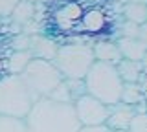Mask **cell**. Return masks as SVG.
Returning a JSON list of instances; mask_svg holds the SVG:
<instances>
[{
  "label": "cell",
  "instance_id": "obj_4",
  "mask_svg": "<svg viewBox=\"0 0 147 132\" xmlns=\"http://www.w3.org/2000/svg\"><path fill=\"white\" fill-rule=\"evenodd\" d=\"M20 77L33 101L48 97L52 90L64 79L53 62L44 61V59H31L24 68V72L20 74Z\"/></svg>",
  "mask_w": 147,
  "mask_h": 132
},
{
  "label": "cell",
  "instance_id": "obj_31",
  "mask_svg": "<svg viewBox=\"0 0 147 132\" xmlns=\"http://www.w3.org/2000/svg\"><path fill=\"white\" fill-rule=\"evenodd\" d=\"M64 2H77V0H64Z\"/></svg>",
  "mask_w": 147,
  "mask_h": 132
},
{
  "label": "cell",
  "instance_id": "obj_25",
  "mask_svg": "<svg viewBox=\"0 0 147 132\" xmlns=\"http://www.w3.org/2000/svg\"><path fill=\"white\" fill-rule=\"evenodd\" d=\"M138 39H140V42L147 48V22L140 24V29H138Z\"/></svg>",
  "mask_w": 147,
  "mask_h": 132
},
{
  "label": "cell",
  "instance_id": "obj_28",
  "mask_svg": "<svg viewBox=\"0 0 147 132\" xmlns=\"http://www.w3.org/2000/svg\"><path fill=\"white\" fill-rule=\"evenodd\" d=\"M136 2H140V4H144V6H147V0H136Z\"/></svg>",
  "mask_w": 147,
  "mask_h": 132
},
{
  "label": "cell",
  "instance_id": "obj_10",
  "mask_svg": "<svg viewBox=\"0 0 147 132\" xmlns=\"http://www.w3.org/2000/svg\"><path fill=\"white\" fill-rule=\"evenodd\" d=\"M92 52H94V59L99 62H107V64L116 66L119 61H121V53H119V48L116 42H110V40H98V42L92 46Z\"/></svg>",
  "mask_w": 147,
  "mask_h": 132
},
{
  "label": "cell",
  "instance_id": "obj_9",
  "mask_svg": "<svg viewBox=\"0 0 147 132\" xmlns=\"http://www.w3.org/2000/svg\"><path fill=\"white\" fill-rule=\"evenodd\" d=\"M81 6L77 2H64L53 15V22L59 29H70L76 22L81 20Z\"/></svg>",
  "mask_w": 147,
  "mask_h": 132
},
{
  "label": "cell",
  "instance_id": "obj_14",
  "mask_svg": "<svg viewBox=\"0 0 147 132\" xmlns=\"http://www.w3.org/2000/svg\"><path fill=\"white\" fill-rule=\"evenodd\" d=\"M30 61H31V55L26 50H13L9 53V57L6 59V74L20 75Z\"/></svg>",
  "mask_w": 147,
  "mask_h": 132
},
{
  "label": "cell",
  "instance_id": "obj_23",
  "mask_svg": "<svg viewBox=\"0 0 147 132\" xmlns=\"http://www.w3.org/2000/svg\"><path fill=\"white\" fill-rule=\"evenodd\" d=\"M20 0H0V17H9Z\"/></svg>",
  "mask_w": 147,
  "mask_h": 132
},
{
  "label": "cell",
  "instance_id": "obj_6",
  "mask_svg": "<svg viewBox=\"0 0 147 132\" xmlns=\"http://www.w3.org/2000/svg\"><path fill=\"white\" fill-rule=\"evenodd\" d=\"M72 105L79 125H105L109 117V107L88 94L77 97Z\"/></svg>",
  "mask_w": 147,
  "mask_h": 132
},
{
  "label": "cell",
  "instance_id": "obj_7",
  "mask_svg": "<svg viewBox=\"0 0 147 132\" xmlns=\"http://www.w3.org/2000/svg\"><path fill=\"white\" fill-rule=\"evenodd\" d=\"M134 116H136V110L132 105H125L119 101L109 107V117L105 121V125L110 130H129Z\"/></svg>",
  "mask_w": 147,
  "mask_h": 132
},
{
  "label": "cell",
  "instance_id": "obj_32",
  "mask_svg": "<svg viewBox=\"0 0 147 132\" xmlns=\"http://www.w3.org/2000/svg\"><path fill=\"white\" fill-rule=\"evenodd\" d=\"M145 7H147V6H145Z\"/></svg>",
  "mask_w": 147,
  "mask_h": 132
},
{
  "label": "cell",
  "instance_id": "obj_16",
  "mask_svg": "<svg viewBox=\"0 0 147 132\" xmlns=\"http://www.w3.org/2000/svg\"><path fill=\"white\" fill-rule=\"evenodd\" d=\"M125 19L129 22H134V24H144L147 22V7L140 2H131V4H125Z\"/></svg>",
  "mask_w": 147,
  "mask_h": 132
},
{
  "label": "cell",
  "instance_id": "obj_17",
  "mask_svg": "<svg viewBox=\"0 0 147 132\" xmlns=\"http://www.w3.org/2000/svg\"><path fill=\"white\" fill-rule=\"evenodd\" d=\"M144 99V94H142V88L138 86V83H123L121 88V99L119 101L125 105H132L134 107L136 103H140Z\"/></svg>",
  "mask_w": 147,
  "mask_h": 132
},
{
  "label": "cell",
  "instance_id": "obj_3",
  "mask_svg": "<svg viewBox=\"0 0 147 132\" xmlns=\"http://www.w3.org/2000/svg\"><path fill=\"white\" fill-rule=\"evenodd\" d=\"M31 107L33 99L20 75L4 74L0 77V116L24 119Z\"/></svg>",
  "mask_w": 147,
  "mask_h": 132
},
{
  "label": "cell",
  "instance_id": "obj_27",
  "mask_svg": "<svg viewBox=\"0 0 147 132\" xmlns=\"http://www.w3.org/2000/svg\"><path fill=\"white\" fill-rule=\"evenodd\" d=\"M119 2H123V4H131V2H136V0H119Z\"/></svg>",
  "mask_w": 147,
  "mask_h": 132
},
{
  "label": "cell",
  "instance_id": "obj_12",
  "mask_svg": "<svg viewBox=\"0 0 147 132\" xmlns=\"http://www.w3.org/2000/svg\"><path fill=\"white\" fill-rule=\"evenodd\" d=\"M79 22H81L83 29H85L86 33H92V35L103 31V28L109 24L105 13L101 11V9H98V7H92V9H88L86 13H83Z\"/></svg>",
  "mask_w": 147,
  "mask_h": 132
},
{
  "label": "cell",
  "instance_id": "obj_30",
  "mask_svg": "<svg viewBox=\"0 0 147 132\" xmlns=\"http://www.w3.org/2000/svg\"><path fill=\"white\" fill-rule=\"evenodd\" d=\"M110 132H127V130H110Z\"/></svg>",
  "mask_w": 147,
  "mask_h": 132
},
{
  "label": "cell",
  "instance_id": "obj_15",
  "mask_svg": "<svg viewBox=\"0 0 147 132\" xmlns=\"http://www.w3.org/2000/svg\"><path fill=\"white\" fill-rule=\"evenodd\" d=\"M116 70H118V75H119V79H121L123 83H138L142 66H140V62H136V61L121 59V61L116 64Z\"/></svg>",
  "mask_w": 147,
  "mask_h": 132
},
{
  "label": "cell",
  "instance_id": "obj_29",
  "mask_svg": "<svg viewBox=\"0 0 147 132\" xmlns=\"http://www.w3.org/2000/svg\"><path fill=\"white\" fill-rule=\"evenodd\" d=\"M30 2H33V4H37V2H42V0H30Z\"/></svg>",
  "mask_w": 147,
  "mask_h": 132
},
{
  "label": "cell",
  "instance_id": "obj_18",
  "mask_svg": "<svg viewBox=\"0 0 147 132\" xmlns=\"http://www.w3.org/2000/svg\"><path fill=\"white\" fill-rule=\"evenodd\" d=\"M0 132H30L26 119L22 117H9L0 116Z\"/></svg>",
  "mask_w": 147,
  "mask_h": 132
},
{
  "label": "cell",
  "instance_id": "obj_19",
  "mask_svg": "<svg viewBox=\"0 0 147 132\" xmlns=\"http://www.w3.org/2000/svg\"><path fill=\"white\" fill-rule=\"evenodd\" d=\"M48 97L53 99V101H57V103H70V105L74 103L72 94H70V88H68V84H66V79H63L61 83L55 86Z\"/></svg>",
  "mask_w": 147,
  "mask_h": 132
},
{
  "label": "cell",
  "instance_id": "obj_8",
  "mask_svg": "<svg viewBox=\"0 0 147 132\" xmlns=\"http://www.w3.org/2000/svg\"><path fill=\"white\" fill-rule=\"evenodd\" d=\"M57 44L55 40L44 37V35H28V50L26 52L31 55V59H44V61H53L57 53Z\"/></svg>",
  "mask_w": 147,
  "mask_h": 132
},
{
  "label": "cell",
  "instance_id": "obj_1",
  "mask_svg": "<svg viewBox=\"0 0 147 132\" xmlns=\"http://www.w3.org/2000/svg\"><path fill=\"white\" fill-rule=\"evenodd\" d=\"M24 119L30 132H77L81 127L74 105L57 103L50 97L33 101V107Z\"/></svg>",
  "mask_w": 147,
  "mask_h": 132
},
{
  "label": "cell",
  "instance_id": "obj_24",
  "mask_svg": "<svg viewBox=\"0 0 147 132\" xmlns=\"http://www.w3.org/2000/svg\"><path fill=\"white\" fill-rule=\"evenodd\" d=\"M77 132H110L107 125H81Z\"/></svg>",
  "mask_w": 147,
  "mask_h": 132
},
{
  "label": "cell",
  "instance_id": "obj_22",
  "mask_svg": "<svg viewBox=\"0 0 147 132\" xmlns=\"http://www.w3.org/2000/svg\"><path fill=\"white\" fill-rule=\"evenodd\" d=\"M138 29H140V26H138V24L125 20V22L121 24V37H131V39H134V37H138Z\"/></svg>",
  "mask_w": 147,
  "mask_h": 132
},
{
  "label": "cell",
  "instance_id": "obj_26",
  "mask_svg": "<svg viewBox=\"0 0 147 132\" xmlns=\"http://www.w3.org/2000/svg\"><path fill=\"white\" fill-rule=\"evenodd\" d=\"M4 74H6V61L0 57V77H2Z\"/></svg>",
  "mask_w": 147,
  "mask_h": 132
},
{
  "label": "cell",
  "instance_id": "obj_11",
  "mask_svg": "<svg viewBox=\"0 0 147 132\" xmlns=\"http://www.w3.org/2000/svg\"><path fill=\"white\" fill-rule=\"evenodd\" d=\"M116 44H118V48H119L121 57L123 59H129V61L140 62V61H144L145 55H147V48L140 42V39H138V37H134V39L121 37Z\"/></svg>",
  "mask_w": 147,
  "mask_h": 132
},
{
  "label": "cell",
  "instance_id": "obj_21",
  "mask_svg": "<svg viewBox=\"0 0 147 132\" xmlns=\"http://www.w3.org/2000/svg\"><path fill=\"white\" fill-rule=\"evenodd\" d=\"M66 84L70 88V94H72V99L76 101L77 97L86 94V88H85V81L83 79H66Z\"/></svg>",
  "mask_w": 147,
  "mask_h": 132
},
{
  "label": "cell",
  "instance_id": "obj_5",
  "mask_svg": "<svg viewBox=\"0 0 147 132\" xmlns=\"http://www.w3.org/2000/svg\"><path fill=\"white\" fill-rule=\"evenodd\" d=\"M94 52L86 44H64L57 48L53 64L64 79H85L90 66L94 64Z\"/></svg>",
  "mask_w": 147,
  "mask_h": 132
},
{
  "label": "cell",
  "instance_id": "obj_13",
  "mask_svg": "<svg viewBox=\"0 0 147 132\" xmlns=\"http://www.w3.org/2000/svg\"><path fill=\"white\" fill-rule=\"evenodd\" d=\"M33 15H35V4L30 2V0H20V2L15 6V9L11 11L9 19L13 20V24L24 28L26 24L33 22Z\"/></svg>",
  "mask_w": 147,
  "mask_h": 132
},
{
  "label": "cell",
  "instance_id": "obj_2",
  "mask_svg": "<svg viewBox=\"0 0 147 132\" xmlns=\"http://www.w3.org/2000/svg\"><path fill=\"white\" fill-rule=\"evenodd\" d=\"M83 81H85L86 94L99 99L107 107L119 103V99H121L123 81L119 79L116 66L94 61V64L90 66L88 74L85 75Z\"/></svg>",
  "mask_w": 147,
  "mask_h": 132
},
{
  "label": "cell",
  "instance_id": "obj_20",
  "mask_svg": "<svg viewBox=\"0 0 147 132\" xmlns=\"http://www.w3.org/2000/svg\"><path fill=\"white\" fill-rule=\"evenodd\" d=\"M127 132H147V112H136Z\"/></svg>",
  "mask_w": 147,
  "mask_h": 132
}]
</instances>
